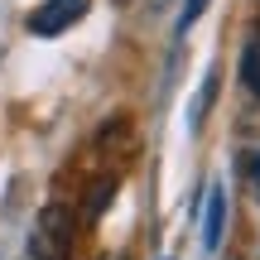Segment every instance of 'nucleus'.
I'll list each match as a JSON object with an SVG mask.
<instances>
[{
  "label": "nucleus",
  "instance_id": "39448f33",
  "mask_svg": "<svg viewBox=\"0 0 260 260\" xmlns=\"http://www.w3.org/2000/svg\"><path fill=\"white\" fill-rule=\"evenodd\" d=\"M203 5H207V0H183V15H178V34H183V29L193 24L198 15H203Z\"/></svg>",
  "mask_w": 260,
  "mask_h": 260
},
{
  "label": "nucleus",
  "instance_id": "0eeeda50",
  "mask_svg": "<svg viewBox=\"0 0 260 260\" xmlns=\"http://www.w3.org/2000/svg\"><path fill=\"white\" fill-rule=\"evenodd\" d=\"M116 260H125V255H116Z\"/></svg>",
  "mask_w": 260,
  "mask_h": 260
},
{
  "label": "nucleus",
  "instance_id": "423d86ee",
  "mask_svg": "<svg viewBox=\"0 0 260 260\" xmlns=\"http://www.w3.org/2000/svg\"><path fill=\"white\" fill-rule=\"evenodd\" d=\"M251 183H255V198H260V154L251 159Z\"/></svg>",
  "mask_w": 260,
  "mask_h": 260
},
{
  "label": "nucleus",
  "instance_id": "7ed1b4c3",
  "mask_svg": "<svg viewBox=\"0 0 260 260\" xmlns=\"http://www.w3.org/2000/svg\"><path fill=\"white\" fill-rule=\"evenodd\" d=\"M222 226H226V193L212 188V193H207V217H203V246L207 251L222 246Z\"/></svg>",
  "mask_w": 260,
  "mask_h": 260
},
{
  "label": "nucleus",
  "instance_id": "f257e3e1",
  "mask_svg": "<svg viewBox=\"0 0 260 260\" xmlns=\"http://www.w3.org/2000/svg\"><path fill=\"white\" fill-rule=\"evenodd\" d=\"M73 207L63 203H48L44 212H39L34 232H29V246H24V260H68L73 255Z\"/></svg>",
  "mask_w": 260,
  "mask_h": 260
},
{
  "label": "nucleus",
  "instance_id": "f03ea898",
  "mask_svg": "<svg viewBox=\"0 0 260 260\" xmlns=\"http://www.w3.org/2000/svg\"><path fill=\"white\" fill-rule=\"evenodd\" d=\"M87 10H92V0H44V5L29 15V34L53 39V34H63V29H73Z\"/></svg>",
  "mask_w": 260,
  "mask_h": 260
},
{
  "label": "nucleus",
  "instance_id": "6e6552de",
  "mask_svg": "<svg viewBox=\"0 0 260 260\" xmlns=\"http://www.w3.org/2000/svg\"><path fill=\"white\" fill-rule=\"evenodd\" d=\"M255 44H260V39H255Z\"/></svg>",
  "mask_w": 260,
  "mask_h": 260
},
{
  "label": "nucleus",
  "instance_id": "20e7f679",
  "mask_svg": "<svg viewBox=\"0 0 260 260\" xmlns=\"http://www.w3.org/2000/svg\"><path fill=\"white\" fill-rule=\"evenodd\" d=\"M241 73H246V87L260 96V44L246 48V58H241Z\"/></svg>",
  "mask_w": 260,
  "mask_h": 260
}]
</instances>
